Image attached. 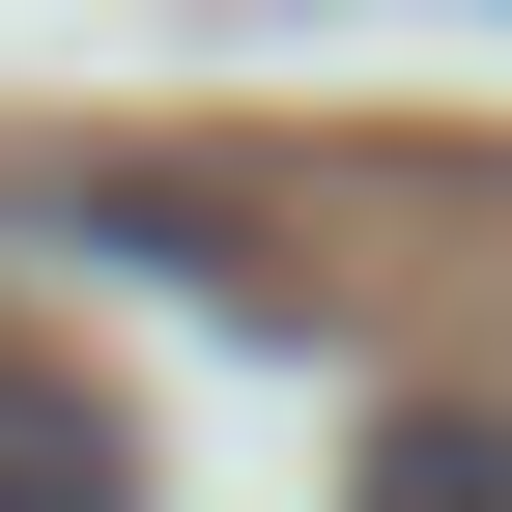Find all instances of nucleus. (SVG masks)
Wrapping results in <instances>:
<instances>
[{
	"instance_id": "nucleus-1",
	"label": "nucleus",
	"mask_w": 512,
	"mask_h": 512,
	"mask_svg": "<svg viewBox=\"0 0 512 512\" xmlns=\"http://www.w3.org/2000/svg\"><path fill=\"white\" fill-rule=\"evenodd\" d=\"M0 512H114V399L57 342H0Z\"/></svg>"
},
{
	"instance_id": "nucleus-2",
	"label": "nucleus",
	"mask_w": 512,
	"mask_h": 512,
	"mask_svg": "<svg viewBox=\"0 0 512 512\" xmlns=\"http://www.w3.org/2000/svg\"><path fill=\"white\" fill-rule=\"evenodd\" d=\"M342 512H512V399H399Z\"/></svg>"
}]
</instances>
